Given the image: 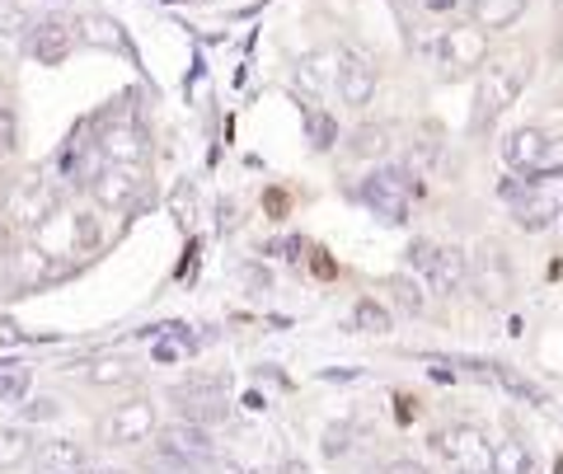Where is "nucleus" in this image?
<instances>
[{"label": "nucleus", "mask_w": 563, "mask_h": 474, "mask_svg": "<svg viewBox=\"0 0 563 474\" xmlns=\"http://www.w3.org/2000/svg\"><path fill=\"white\" fill-rule=\"evenodd\" d=\"M413 5H422L428 14H446V10H455V5H465V0H413Z\"/></svg>", "instance_id": "obj_37"}, {"label": "nucleus", "mask_w": 563, "mask_h": 474, "mask_svg": "<svg viewBox=\"0 0 563 474\" xmlns=\"http://www.w3.org/2000/svg\"><path fill=\"white\" fill-rule=\"evenodd\" d=\"M432 447H437V455H442V461H446L455 474H488L493 447L484 442V432H479V428H470V423L446 428V432H437V437H432Z\"/></svg>", "instance_id": "obj_7"}, {"label": "nucleus", "mask_w": 563, "mask_h": 474, "mask_svg": "<svg viewBox=\"0 0 563 474\" xmlns=\"http://www.w3.org/2000/svg\"><path fill=\"white\" fill-rule=\"evenodd\" d=\"M306 136L314 151H329L333 142H339V128H333V118L324 109H306Z\"/></svg>", "instance_id": "obj_25"}, {"label": "nucleus", "mask_w": 563, "mask_h": 474, "mask_svg": "<svg viewBox=\"0 0 563 474\" xmlns=\"http://www.w3.org/2000/svg\"><path fill=\"white\" fill-rule=\"evenodd\" d=\"M141 465H146V474H202L198 461H188L179 451H165V447H151V455Z\"/></svg>", "instance_id": "obj_23"}, {"label": "nucleus", "mask_w": 563, "mask_h": 474, "mask_svg": "<svg viewBox=\"0 0 563 474\" xmlns=\"http://www.w3.org/2000/svg\"><path fill=\"white\" fill-rule=\"evenodd\" d=\"M333 76H339V52H310V57L296 62V90L310 95V99H320Z\"/></svg>", "instance_id": "obj_16"}, {"label": "nucleus", "mask_w": 563, "mask_h": 474, "mask_svg": "<svg viewBox=\"0 0 563 474\" xmlns=\"http://www.w3.org/2000/svg\"><path fill=\"white\" fill-rule=\"evenodd\" d=\"M277 474H310V465H306V461H287V465H282Z\"/></svg>", "instance_id": "obj_39"}, {"label": "nucleus", "mask_w": 563, "mask_h": 474, "mask_svg": "<svg viewBox=\"0 0 563 474\" xmlns=\"http://www.w3.org/2000/svg\"><path fill=\"white\" fill-rule=\"evenodd\" d=\"M33 432L29 428H0V474L5 470H20L33 461Z\"/></svg>", "instance_id": "obj_21"}, {"label": "nucleus", "mask_w": 563, "mask_h": 474, "mask_svg": "<svg viewBox=\"0 0 563 474\" xmlns=\"http://www.w3.org/2000/svg\"><path fill=\"white\" fill-rule=\"evenodd\" d=\"M33 461H38V474H76L85 470V447L70 437H47L33 447Z\"/></svg>", "instance_id": "obj_15"}, {"label": "nucleus", "mask_w": 563, "mask_h": 474, "mask_svg": "<svg viewBox=\"0 0 563 474\" xmlns=\"http://www.w3.org/2000/svg\"><path fill=\"white\" fill-rule=\"evenodd\" d=\"M57 202H62V192L52 188L43 174H24V179L5 192V202H0V217H5V225H14V231H33V225L47 221V212Z\"/></svg>", "instance_id": "obj_3"}, {"label": "nucleus", "mask_w": 563, "mask_h": 474, "mask_svg": "<svg viewBox=\"0 0 563 474\" xmlns=\"http://www.w3.org/2000/svg\"><path fill=\"white\" fill-rule=\"evenodd\" d=\"M390 146H395V128H390V122H362V128L347 136V155H352V161H385Z\"/></svg>", "instance_id": "obj_17"}, {"label": "nucleus", "mask_w": 563, "mask_h": 474, "mask_svg": "<svg viewBox=\"0 0 563 474\" xmlns=\"http://www.w3.org/2000/svg\"><path fill=\"white\" fill-rule=\"evenodd\" d=\"M76 474H118V470H76Z\"/></svg>", "instance_id": "obj_40"}, {"label": "nucleus", "mask_w": 563, "mask_h": 474, "mask_svg": "<svg viewBox=\"0 0 563 474\" xmlns=\"http://www.w3.org/2000/svg\"><path fill=\"white\" fill-rule=\"evenodd\" d=\"M376 62L366 57V52L357 47H343L339 52V76H333V90H339V99L347 103V109H366L376 95Z\"/></svg>", "instance_id": "obj_9"}, {"label": "nucleus", "mask_w": 563, "mask_h": 474, "mask_svg": "<svg viewBox=\"0 0 563 474\" xmlns=\"http://www.w3.org/2000/svg\"><path fill=\"white\" fill-rule=\"evenodd\" d=\"M155 447H165V451H179L188 455V461H207L211 455V437L202 423H188V418H179V423H169V428H155Z\"/></svg>", "instance_id": "obj_14"}, {"label": "nucleus", "mask_w": 563, "mask_h": 474, "mask_svg": "<svg viewBox=\"0 0 563 474\" xmlns=\"http://www.w3.org/2000/svg\"><path fill=\"white\" fill-rule=\"evenodd\" d=\"M347 447H352V428H347V423L324 428V455H343Z\"/></svg>", "instance_id": "obj_34"}, {"label": "nucleus", "mask_w": 563, "mask_h": 474, "mask_svg": "<svg viewBox=\"0 0 563 474\" xmlns=\"http://www.w3.org/2000/svg\"><path fill=\"white\" fill-rule=\"evenodd\" d=\"M531 174H540V179H559V174H563V132L544 136V151H540V161H536Z\"/></svg>", "instance_id": "obj_28"}, {"label": "nucleus", "mask_w": 563, "mask_h": 474, "mask_svg": "<svg viewBox=\"0 0 563 474\" xmlns=\"http://www.w3.org/2000/svg\"><path fill=\"white\" fill-rule=\"evenodd\" d=\"M155 428H161V414H155V404L146 395H136L128 404H118V409L103 418V442L109 447H141L151 442Z\"/></svg>", "instance_id": "obj_8"}, {"label": "nucleus", "mask_w": 563, "mask_h": 474, "mask_svg": "<svg viewBox=\"0 0 563 474\" xmlns=\"http://www.w3.org/2000/svg\"><path fill=\"white\" fill-rule=\"evenodd\" d=\"M390 291H395V306L409 310V315H422V306H428V296H422V287L413 277H390Z\"/></svg>", "instance_id": "obj_29"}, {"label": "nucleus", "mask_w": 563, "mask_h": 474, "mask_svg": "<svg viewBox=\"0 0 563 474\" xmlns=\"http://www.w3.org/2000/svg\"><path fill=\"white\" fill-rule=\"evenodd\" d=\"M76 24L70 20H62V14H47V20H38V24H29V57L33 62H43V66H62L66 57H70V47H76Z\"/></svg>", "instance_id": "obj_10"}, {"label": "nucleus", "mask_w": 563, "mask_h": 474, "mask_svg": "<svg viewBox=\"0 0 563 474\" xmlns=\"http://www.w3.org/2000/svg\"><path fill=\"white\" fill-rule=\"evenodd\" d=\"M174 409H179V418H188V423H221L225 414H231V404H225V390L211 381H188L174 390Z\"/></svg>", "instance_id": "obj_11"}, {"label": "nucleus", "mask_w": 563, "mask_h": 474, "mask_svg": "<svg viewBox=\"0 0 563 474\" xmlns=\"http://www.w3.org/2000/svg\"><path fill=\"white\" fill-rule=\"evenodd\" d=\"M57 414H62L57 399H24V418H29V423H52Z\"/></svg>", "instance_id": "obj_33"}, {"label": "nucleus", "mask_w": 563, "mask_h": 474, "mask_svg": "<svg viewBox=\"0 0 563 474\" xmlns=\"http://www.w3.org/2000/svg\"><path fill=\"white\" fill-rule=\"evenodd\" d=\"M174 207H179V217L188 221V212H192V192H188V184H184L179 192H174Z\"/></svg>", "instance_id": "obj_38"}, {"label": "nucleus", "mask_w": 563, "mask_h": 474, "mask_svg": "<svg viewBox=\"0 0 563 474\" xmlns=\"http://www.w3.org/2000/svg\"><path fill=\"white\" fill-rule=\"evenodd\" d=\"M390 324H395L390 310H385L380 301H372V296L352 306V329H362V333H390Z\"/></svg>", "instance_id": "obj_24"}, {"label": "nucleus", "mask_w": 563, "mask_h": 474, "mask_svg": "<svg viewBox=\"0 0 563 474\" xmlns=\"http://www.w3.org/2000/svg\"><path fill=\"white\" fill-rule=\"evenodd\" d=\"M559 217V202L544 198V192H526V198H517V225L521 231H544Z\"/></svg>", "instance_id": "obj_22"}, {"label": "nucleus", "mask_w": 563, "mask_h": 474, "mask_svg": "<svg viewBox=\"0 0 563 474\" xmlns=\"http://www.w3.org/2000/svg\"><path fill=\"white\" fill-rule=\"evenodd\" d=\"M422 283H428L437 296H455L470 283V254L455 250V244H437L428 273H422Z\"/></svg>", "instance_id": "obj_13"}, {"label": "nucleus", "mask_w": 563, "mask_h": 474, "mask_svg": "<svg viewBox=\"0 0 563 474\" xmlns=\"http://www.w3.org/2000/svg\"><path fill=\"white\" fill-rule=\"evenodd\" d=\"M526 5H531V0H470V20L479 24L484 33H493V29H512L521 14H526Z\"/></svg>", "instance_id": "obj_18"}, {"label": "nucleus", "mask_w": 563, "mask_h": 474, "mask_svg": "<svg viewBox=\"0 0 563 474\" xmlns=\"http://www.w3.org/2000/svg\"><path fill=\"white\" fill-rule=\"evenodd\" d=\"M470 283H474V291H479V301H488V306H507V301H512L517 283H512V263H507L503 244L484 240L479 250L470 254Z\"/></svg>", "instance_id": "obj_4"}, {"label": "nucleus", "mask_w": 563, "mask_h": 474, "mask_svg": "<svg viewBox=\"0 0 563 474\" xmlns=\"http://www.w3.org/2000/svg\"><path fill=\"white\" fill-rule=\"evenodd\" d=\"M29 10L20 0H0V33H29Z\"/></svg>", "instance_id": "obj_30"}, {"label": "nucleus", "mask_w": 563, "mask_h": 474, "mask_svg": "<svg viewBox=\"0 0 563 474\" xmlns=\"http://www.w3.org/2000/svg\"><path fill=\"white\" fill-rule=\"evenodd\" d=\"M380 474H432V470H428V465H418V461H390Z\"/></svg>", "instance_id": "obj_36"}, {"label": "nucleus", "mask_w": 563, "mask_h": 474, "mask_svg": "<svg viewBox=\"0 0 563 474\" xmlns=\"http://www.w3.org/2000/svg\"><path fill=\"white\" fill-rule=\"evenodd\" d=\"M24 395H29V372L0 376V404H24Z\"/></svg>", "instance_id": "obj_32"}, {"label": "nucleus", "mask_w": 563, "mask_h": 474, "mask_svg": "<svg viewBox=\"0 0 563 474\" xmlns=\"http://www.w3.org/2000/svg\"><path fill=\"white\" fill-rule=\"evenodd\" d=\"M132 376L136 372L128 362H90V366H85V381H90V385H128Z\"/></svg>", "instance_id": "obj_26"}, {"label": "nucleus", "mask_w": 563, "mask_h": 474, "mask_svg": "<svg viewBox=\"0 0 563 474\" xmlns=\"http://www.w3.org/2000/svg\"><path fill=\"white\" fill-rule=\"evenodd\" d=\"M540 151H544V132L540 128H517L503 142V161L512 165V169H521V174H531L536 161H540Z\"/></svg>", "instance_id": "obj_19"}, {"label": "nucleus", "mask_w": 563, "mask_h": 474, "mask_svg": "<svg viewBox=\"0 0 563 474\" xmlns=\"http://www.w3.org/2000/svg\"><path fill=\"white\" fill-rule=\"evenodd\" d=\"M85 43H99V47H122V33H118V24L113 20H103V14H90L85 20V29H76Z\"/></svg>", "instance_id": "obj_27"}, {"label": "nucleus", "mask_w": 563, "mask_h": 474, "mask_svg": "<svg viewBox=\"0 0 563 474\" xmlns=\"http://www.w3.org/2000/svg\"><path fill=\"white\" fill-rule=\"evenodd\" d=\"M357 198L372 207L380 221L404 225V221H409L413 198H418V174H413L409 165H380V169H372V174L362 179Z\"/></svg>", "instance_id": "obj_1"}, {"label": "nucleus", "mask_w": 563, "mask_h": 474, "mask_svg": "<svg viewBox=\"0 0 563 474\" xmlns=\"http://www.w3.org/2000/svg\"><path fill=\"white\" fill-rule=\"evenodd\" d=\"M14 136H20V122H14V109L10 103H0V151H14Z\"/></svg>", "instance_id": "obj_35"}, {"label": "nucleus", "mask_w": 563, "mask_h": 474, "mask_svg": "<svg viewBox=\"0 0 563 474\" xmlns=\"http://www.w3.org/2000/svg\"><path fill=\"white\" fill-rule=\"evenodd\" d=\"M531 451L517 437H503V442H493V461H488V474H531Z\"/></svg>", "instance_id": "obj_20"}, {"label": "nucleus", "mask_w": 563, "mask_h": 474, "mask_svg": "<svg viewBox=\"0 0 563 474\" xmlns=\"http://www.w3.org/2000/svg\"><path fill=\"white\" fill-rule=\"evenodd\" d=\"M0 250H5V217H0Z\"/></svg>", "instance_id": "obj_41"}, {"label": "nucleus", "mask_w": 563, "mask_h": 474, "mask_svg": "<svg viewBox=\"0 0 563 474\" xmlns=\"http://www.w3.org/2000/svg\"><path fill=\"white\" fill-rule=\"evenodd\" d=\"M526 85V66L521 62H498V66H484L479 76V90H474V113H470V132H488L507 109L517 103Z\"/></svg>", "instance_id": "obj_2"}, {"label": "nucleus", "mask_w": 563, "mask_h": 474, "mask_svg": "<svg viewBox=\"0 0 563 474\" xmlns=\"http://www.w3.org/2000/svg\"><path fill=\"white\" fill-rule=\"evenodd\" d=\"M437 62L446 66L451 76H461V71H479V66L488 62V33L465 20V24H451L442 29V38H437V52H432Z\"/></svg>", "instance_id": "obj_5"}, {"label": "nucleus", "mask_w": 563, "mask_h": 474, "mask_svg": "<svg viewBox=\"0 0 563 474\" xmlns=\"http://www.w3.org/2000/svg\"><path fill=\"white\" fill-rule=\"evenodd\" d=\"M141 184H146V179H141V165L103 161L85 188H90V198H95L99 212H128V207L141 198Z\"/></svg>", "instance_id": "obj_6"}, {"label": "nucleus", "mask_w": 563, "mask_h": 474, "mask_svg": "<svg viewBox=\"0 0 563 474\" xmlns=\"http://www.w3.org/2000/svg\"><path fill=\"white\" fill-rule=\"evenodd\" d=\"M103 240L99 231V212H76V250H95Z\"/></svg>", "instance_id": "obj_31"}, {"label": "nucleus", "mask_w": 563, "mask_h": 474, "mask_svg": "<svg viewBox=\"0 0 563 474\" xmlns=\"http://www.w3.org/2000/svg\"><path fill=\"white\" fill-rule=\"evenodd\" d=\"M99 151H103V161H118V165H146L151 161V132L141 128V122L122 118L99 136Z\"/></svg>", "instance_id": "obj_12"}]
</instances>
